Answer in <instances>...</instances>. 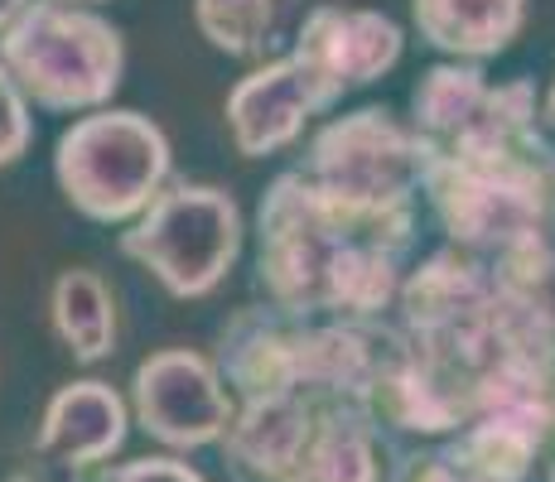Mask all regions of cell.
<instances>
[{"mask_svg":"<svg viewBox=\"0 0 555 482\" xmlns=\"http://www.w3.org/2000/svg\"><path fill=\"white\" fill-rule=\"evenodd\" d=\"M421 242V198L362 203L328 193L300 165L256 208V281L266 299L314 318H387Z\"/></svg>","mask_w":555,"mask_h":482,"instance_id":"cell-1","label":"cell"},{"mask_svg":"<svg viewBox=\"0 0 555 482\" xmlns=\"http://www.w3.org/2000/svg\"><path fill=\"white\" fill-rule=\"evenodd\" d=\"M541 116L527 78L493 82L464 131L425 145L421 198L454 246L498 261L555 242V145Z\"/></svg>","mask_w":555,"mask_h":482,"instance_id":"cell-2","label":"cell"},{"mask_svg":"<svg viewBox=\"0 0 555 482\" xmlns=\"http://www.w3.org/2000/svg\"><path fill=\"white\" fill-rule=\"evenodd\" d=\"M401 342L397 318H314L281 304H247L222 324L218 367L237 401L291 395L319 415L367 420L377 372Z\"/></svg>","mask_w":555,"mask_h":482,"instance_id":"cell-3","label":"cell"},{"mask_svg":"<svg viewBox=\"0 0 555 482\" xmlns=\"http://www.w3.org/2000/svg\"><path fill=\"white\" fill-rule=\"evenodd\" d=\"M175 174V149L155 116L98 106L73 116L53 145V179L73 212L102 227H131Z\"/></svg>","mask_w":555,"mask_h":482,"instance_id":"cell-4","label":"cell"},{"mask_svg":"<svg viewBox=\"0 0 555 482\" xmlns=\"http://www.w3.org/2000/svg\"><path fill=\"white\" fill-rule=\"evenodd\" d=\"M0 58L39 112L82 116L112 106L126 73V39L92 5L29 0L0 35Z\"/></svg>","mask_w":555,"mask_h":482,"instance_id":"cell-5","label":"cell"},{"mask_svg":"<svg viewBox=\"0 0 555 482\" xmlns=\"http://www.w3.org/2000/svg\"><path fill=\"white\" fill-rule=\"evenodd\" d=\"M242 237V208L228 188L169 179L116 246L175 299H208L237 265Z\"/></svg>","mask_w":555,"mask_h":482,"instance_id":"cell-6","label":"cell"},{"mask_svg":"<svg viewBox=\"0 0 555 482\" xmlns=\"http://www.w3.org/2000/svg\"><path fill=\"white\" fill-rule=\"evenodd\" d=\"M300 169L328 193L362 203H411L421 198L425 141L391 106H358L309 135Z\"/></svg>","mask_w":555,"mask_h":482,"instance_id":"cell-7","label":"cell"},{"mask_svg":"<svg viewBox=\"0 0 555 482\" xmlns=\"http://www.w3.org/2000/svg\"><path fill=\"white\" fill-rule=\"evenodd\" d=\"M131 415L155 444L189 454L218 448L237 415V395L218 357H203L194 348H159L131 377Z\"/></svg>","mask_w":555,"mask_h":482,"instance_id":"cell-8","label":"cell"},{"mask_svg":"<svg viewBox=\"0 0 555 482\" xmlns=\"http://www.w3.org/2000/svg\"><path fill=\"white\" fill-rule=\"evenodd\" d=\"M291 53L319 78L334 102L367 82L387 78L405 53V35L391 15L362 5H314L305 10L300 29L291 39Z\"/></svg>","mask_w":555,"mask_h":482,"instance_id":"cell-9","label":"cell"},{"mask_svg":"<svg viewBox=\"0 0 555 482\" xmlns=\"http://www.w3.org/2000/svg\"><path fill=\"white\" fill-rule=\"evenodd\" d=\"M334 106L338 102L319 88L314 73L295 53H281V58L251 63L247 78L232 82L222 116H228V135L237 145V155L266 159L291 149L305 135V126L314 116L334 112Z\"/></svg>","mask_w":555,"mask_h":482,"instance_id":"cell-10","label":"cell"},{"mask_svg":"<svg viewBox=\"0 0 555 482\" xmlns=\"http://www.w3.org/2000/svg\"><path fill=\"white\" fill-rule=\"evenodd\" d=\"M319 411L291 395H256L237 401L228 434L218 439L222 468L232 482H314L309 454H314Z\"/></svg>","mask_w":555,"mask_h":482,"instance_id":"cell-11","label":"cell"},{"mask_svg":"<svg viewBox=\"0 0 555 482\" xmlns=\"http://www.w3.org/2000/svg\"><path fill=\"white\" fill-rule=\"evenodd\" d=\"M126 425H131V405L112 381L82 377L53 391L39 420V458L68 468V473H102L116 454L126 448Z\"/></svg>","mask_w":555,"mask_h":482,"instance_id":"cell-12","label":"cell"},{"mask_svg":"<svg viewBox=\"0 0 555 482\" xmlns=\"http://www.w3.org/2000/svg\"><path fill=\"white\" fill-rule=\"evenodd\" d=\"M531 0H411V25L444 58L488 63L512 49Z\"/></svg>","mask_w":555,"mask_h":482,"instance_id":"cell-13","label":"cell"},{"mask_svg":"<svg viewBox=\"0 0 555 482\" xmlns=\"http://www.w3.org/2000/svg\"><path fill=\"white\" fill-rule=\"evenodd\" d=\"M440 454L464 482H531L551 448L521 425L483 415V420H468L459 434L440 439Z\"/></svg>","mask_w":555,"mask_h":482,"instance_id":"cell-14","label":"cell"},{"mask_svg":"<svg viewBox=\"0 0 555 482\" xmlns=\"http://www.w3.org/2000/svg\"><path fill=\"white\" fill-rule=\"evenodd\" d=\"M49 324L78 362H106L116 352V295L88 265H68L49 289Z\"/></svg>","mask_w":555,"mask_h":482,"instance_id":"cell-15","label":"cell"},{"mask_svg":"<svg viewBox=\"0 0 555 482\" xmlns=\"http://www.w3.org/2000/svg\"><path fill=\"white\" fill-rule=\"evenodd\" d=\"M488 73L483 63H464V58H444L415 82L411 92V126L425 145L450 141L454 131H464L478 116V106L488 102Z\"/></svg>","mask_w":555,"mask_h":482,"instance_id":"cell-16","label":"cell"},{"mask_svg":"<svg viewBox=\"0 0 555 482\" xmlns=\"http://www.w3.org/2000/svg\"><path fill=\"white\" fill-rule=\"evenodd\" d=\"M295 0H194V25L218 53L237 63H266L285 35Z\"/></svg>","mask_w":555,"mask_h":482,"instance_id":"cell-17","label":"cell"},{"mask_svg":"<svg viewBox=\"0 0 555 482\" xmlns=\"http://www.w3.org/2000/svg\"><path fill=\"white\" fill-rule=\"evenodd\" d=\"M387 444L377 439L367 420L358 415H319L314 454H309V478L314 482H382Z\"/></svg>","mask_w":555,"mask_h":482,"instance_id":"cell-18","label":"cell"},{"mask_svg":"<svg viewBox=\"0 0 555 482\" xmlns=\"http://www.w3.org/2000/svg\"><path fill=\"white\" fill-rule=\"evenodd\" d=\"M29 106L35 102H29L25 88L15 82V73L0 58V174L29 155V141H35V116H29Z\"/></svg>","mask_w":555,"mask_h":482,"instance_id":"cell-19","label":"cell"},{"mask_svg":"<svg viewBox=\"0 0 555 482\" xmlns=\"http://www.w3.org/2000/svg\"><path fill=\"white\" fill-rule=\"evenodd\" d=\"M92 482H208V478L179 454H145L131 458V464H106Z\"/></svg>","mask_w":555,"mask_h":482,"instance_id":"cell-20","label":"cell"},{"mask_svg":"<svg viewBox=\"0 0 555 482\" xmlns=\"http://www.w3.org/2000/svg\"><path fill=\"white\" fill-rule=\"evenodd\" d=\"M382 482H464L444 464L440 444H411V448H387V478Z\"/></svg>","mask_w":555,"mask_h":482,"instance_id":"cell-21","label":"cell"},{"mask_svg":"<svg viewBox=\"0 0 555 482\" xmlns=\"http://www.w3.org/2000/svg\"><path fill=\"white\" fill-rule=\"evenodd\" d=\"M25 5H29V0H0V35H5V29L15 25V15H20Z\"/></svg>","mask_w":555,"mask_h":482,"instance_id":"cell-22","label":"cell"},{"mask_svg":"<svg viewBox=\"0 0 555 482\" xmlns=\"http://www.w3.org/2000/svg\"><path fill=\"white\" fill-rule=\"evenodd\" d=\"M541 112H546V126L555 131V73H551V88H546V96H541Z\"/></svg>","mask_w":555,"mask_h":482,"instance_id":"cell-23","label":"cell"},{"mask_svg":"<svg viewBox=\"0 0 555 482\" xmlns=\"http://www.w3.org/2000/svg\"><path fill=\"white\" fill-rule=\"evenodd\" d=\"M68 5H92V10H98V5H106V0H68Z\"/></svg>","mask_w":555,"mask_h":482,"instance_id":"cell-24","label":"cell"},{"mask_svg":"<svg viewBox=\"0 0 555 482\" xmlns=\"http://www.w3.org/2000/svg\"><path fill=\"white\" fill-rule=\"evenodd\" d=\"M546 482H555V458H551V464H546Z\"/></svg>","mask_w":555,"mask_h":482,"instance_id":"cell-25","label":"cell"},{"mask_svg":"<svg viewBox=\"0 0 555 482\" xmlns=\"http://www.w3.org/2000/svg\"><path fill=\"white\" fill-rule=\"evenodd\" d=\"M5 482H35V478H25V473H20V478H5Z\"/></svg>","mask_w":555,"mask_h":482,"instance_id":"cell-26","label":"cell"}]
</instances>
